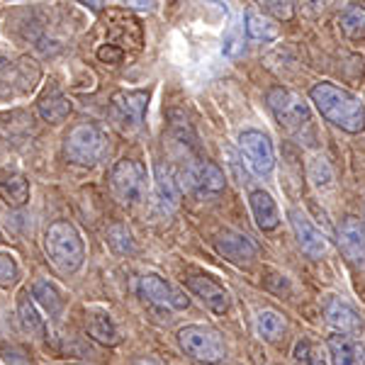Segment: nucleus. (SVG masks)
Masks as SVG:
<instances>
[{
  "label": "nucleus",
  "instance_id": "7",
  "mask_svg": "<svg viewBox=\"0 0 365 365\" xmlns=\"http://www.w3.org/2000/svg\"><path fill=\"white\" fill-rule=\"evenodd\" d=\"M227 185V175L212 161H192L182 170V187L197 197L220 195Z\"/></svg>",
  "mask_w": 365,
  "mask_h": 365
},
{
  "label": "nucleus",
  "instance_id": "15",
  "mask_svg": "<svg viewBox=\"0 0 365 365\" xmlns=\"http://www.w3.org/2000/svg\"><path fill=\"white\" fill-rule=\"evenodd\" d=\"M327 322L331 324V329H336L339 334H361L363 331V319L351 304L341 302V299H329L327 304Z\"/></svg>",
  "mask_w": 365,
  "mask_h": 365
},
{
  "label": "nucleus",
  "instance_id": "3",
  "mask_svg": "<svg viewBox=\"0 0 365 365\" xmlns=\"http://www.w3.org/2000/svg\"><path fill=\"white\" fill-rule=\"evenodd\" d=\"M63 154L71 163L78 166H93L100 158L108 154V134L103 132L98 125L83 122V125L73 127L63 144Z\"/></svg>",
  "mask_w": 365,
  "mask_h": 365
},
{
  "label": "nucleus",
  "instance_id": "8",
  "mask_svg": "<svg viewBox=\"0 0 365 365\" xmlns=\"http://www.w3.org/2000/svg\"><path fill=\"white\" fill-rule=\"evenodd\" d=\"M239 149L244 154L246 163L256 175L268 178L275 168V154H273V144H270L268 134L258 132V129H246L239 137Z\"/></svg>",
  "mask_w": 365,
  "mask_h": 365
},
{
  "label": "nucleus",
  "instance_id": "14",
  "mask_svg": "<svg viewBox=\"0 0 365 365\" xmlns=\"http://www.w3.org/2000/svg\"><path fill=\"white\" fill-rule=\"evenodd\" d=\"M146 105H149V91H120L113 96L115 113L132 127H141Z\"/></svg>",
  "mask_w": 365,
  "mask_h": 365
},
{
  "label": "nucleus",
  "instance_id": "30",
  "mask_svg": "<svg viewBox=\"0 0 365 365\" xmlns=\"http://www.w3.org/2000/svg\"><path fill=\"white\" fill-rule=\"evenodd\" d=\"M17 282V263L0 253V287H13Z\"/></svg>",
  "mask_w": 365,
  "mask_h": 365
},
{
  "label": "nucleus",
  "instance_id": "9",
  "mask_svg": "<svg viewBox=\"0 0 365 365\" xmlns=\"http://www.w3.org/2000/svg\"><path fill=\"white\" fill-rule=\"evenodd\" d=\"M139 295L146 302L161 304V307H173V309H187L190 299H187L178 287H173L170 282H166L161 275H144L139 280Z\"/></svg>",
  "mask_w": 365,
  "mask_h": 365
},
{
  "label": "nucleus",
  "instance_id": "35",
  "mask_svg": "<svg viewBox=\"0 0 365 365\" xmlns=\"http://www.w3.org/2000/svg\"><path fill=\"white\" fill-rule=\"evenodd\" d=\"M304 5H309V10H322L324 0H304Z\"/></svg>",
  "mask_w": 365,
  "mask_h": 365
},
{
  "label": "nucleus",
  "instance_id": "27",
  "mask_svg": "<svg viewBox=\"0 0 365 365\" xmlns=\"http://www.w3.org/2000/svg\"><path fill=\"white\" fill-rule=\"evenodd\" d=\"M307 175L312 180V185L317 190H327V187L334 185V170L329 166V161L324 156H317L309 161V168H307Z\"/></svg>",
  "mask_w": 365,
  "mask_h": 365
},
{
  "label": "nucleus",
  "instance_id": "20",
  "mask_svg": "<svg viewBox=\"0 0 365 365\" xmlns=\"http://www.w3.org/2000/svg\"><path fill=\"white\" fill-rule=\"evenodd\" d=\"M0 197L5 200V205L10 207H22L29 200V182L25 175L10 173L5 178H0Z\"/></svg>",
  "mask_w": 365,
  "mask_h": 365
},
{
  "label": "nucleus",
  "instance_id": "31",
  "mask_svg": "<svg viewBox=\"0 0 365 365\" xmlns=\"http://www.w3.org/2000/svg\"><path fill=\"white\" fill-rule=\"evenodd\" d=\"M98 58H100V61H108V63H120L122 61V49H117L115 44L100 46V49H98Z\"/></svg>",
  "mask_w": 365,
  "mask_h": 365
},
{
  "label": "nucleus",
  "instance_id": "10",
  "mask_svg": "<svg viewBox=\"0 0 365 365\" xmlns=\"http://www.w3.org/2000/svg\"><path fill=\"white\" fill-rule=\"evenodd\" d=\"M336 241L344 258L356 270H365V232L356 217H346L336 229Z\"/></svg>",
  "mask_w": 365,
  "mask_h": 365
},
{
  "label": "nucleus",
  "instance_id": "28",
  "mask_svg": "<svg viewBox=\"0 0 365 365\" xmlns=\"http://www.w3.org/2000/svg\"><path fill=\"white\" fill-rule=\"evenodd\" d=\"M108 241H110V246H113V251H117V253H132L134 251L132 234H129V229L122 227V225L110 227Z\"/></svg>",
  "mask_w": 365,
  "mask_h": 365
},
{
  "label": "nucleus",
  "instance_id": "13",
  "mask_svg": "<svg viewBox=\"0 0 365 365\" xmlns=\"http://www.w3.org/2000/svg\"><path fill=\"white\" fill-rule=\"evenodd\" d=\"M217 251L222 253V256L227 258L229 263H237V266H244V263H251L253 258H256V244L244 237V234H237V232H225L220 234L215 241Z\"/></svg>",
  "mask_w": 365,
  "mask_h": 365
},
{
  "label": "nucleus",
  "instance_id": "19",
  "mask_svg": "<svg viewBox=\"0 0 365 365\" xmlns=\"http://www.w3.org/2000/svg\"><path fill=\"white\" fill-rule=\"evenodd\" d=\"M156 200L163 212H173L178 207V200H180L178 182L173 180V173L163 163L156 166Z\"/></svg>",
  "mask_w": 365,
  "mask_h": 365
},
{
  "label": "nucleus",
  "instance_id": "1",
  "mask_svg": "<svg viewBox=\"0 0 365 365\" xmlns=\"http://www.w3.org/2000/svg\"><path fill=\"white\" fill-rule=\"evenodd\" d=\"M309 98L319 115L334 127L349 134H361L365 129V105L346 88L336 83H317L309 91Z\"/></svg>",
  "mask_w": 365,
  "mask_h": 365
},
{
  "label": "nucleus",
  "instance_id": "26",
  "mask_svg": "<svg viewBox=\"0 0 365 365\" xmlns=\"http://www.w3.org/2000/svg\"><path fill=\"white\" fill-rule=\"evenodd\" d=\"M32 295L37 297V302L49 312V317H58L63 309V299H61V292L56 290L54 282L49 280H37L32 287Z\"/></svg>",
  "mask_w": 365,
  "mask_h": 365
},
{
  "label": "nucleus",
  "instance_id": "24",
  "mask_svg": "<svg viewBox=\"0 0 365 365\" xmlns=\"http://www.w3.org/2000/svg\"><path fill=\"white\" fill-rule=\"evenodd\" d=\"M17 312H20V319H22V327L27 329L32 336H39L42 339L46 334V327H44V319L39 317L37 307L32 304V299H29V292H22L20 297H17Z\"/></svg>",
  "mask_w": 365,
  "mask_h": 365
},
{
  "label": "nucleus",
  "instance_id": "23",
  "mask_svg": "<svg viewBox=\"0 0 365 365\" xmlns=\"http://www.w3.org/2000/svg\"><path fill=\"white\" fill-rule=\"evenodd\" d=\"M88 334L105 346L120 344V331H117L115 322L110 319L108 314H103V312H98V314H93L91 319H88Z\"/></svg>",
  "mask_w": 365,
  "mask_h": 365
},
{
  "label": "nucleus",
  "instance_id": "22",
  "mask_svg": "<svg viewBox=\"0 0 365 365\" xmlns=\"http://www.w3.org/2000/svg\"><path fill=\"white\" fill-rule=\"evenodd\" d=\"M285 329H287V324H285V317H282L280 312H275V309L258 312V317H256V331H258V336H261L263 341L280 339L282 334H285Z\"/></svg>",
  "mask_w": 365,
  "mask_h": 365
},
{
  "label": "nucleus",
  "instance_id": "25",
  "mask_svg": "<svg viewBox=\"0 0 365 365\" xmlns=\"http://www.w3.org/2000/svg\"><path fill=\"white\" fill-rule=\"evenodd\" d=\"M341 32L351 39V42H361L365 39V5H351L339 20Z\"/></svg>",
  "mask_w": 365,
  "mask_h": 365
},
{
  "label": "nucleus",
  "instance_id": "17",
  "mask_svg": "<svg viewBox=\"0 0 365 365\" xmlns=\"http://www.w3.org/2000/svg\"><path fill=\"white\" fill-rule=\"evenodd\" d=\"M329 353L334 365H365V346L351 336H329Z\"/></svg>",
  "mask_w": 365,
  "mask_h": 365
},
{
  "label": "nucleus",
  "instance_id": "21",
  "mask_svg": "<svg viewBox=\"0 0 365 365\" xmlns=\"http://www.w3.org/2000/svg\"><path fill=\"white\" fill-rule=\"evenodd\" d=\"M39 115L51 125H61L71 115V100L63 98L61 93H49V96L39 100Z\"/></svg>",
  "mask_w": 365,
  "mask_h": 365
},
{
  "label": "nucleus",
  "instance_id": "2",
  "mask_svg": "<svg viewBox=\"0 0 365 365\" xmlns=\"http://www.w3.org/2000/svg\"><path fill=\"white\" fill-rule=\"evenodd\" d=\"M44 249L46 256L54 266L66 275H73L81 270L86 261L83 239H81L78 229L71 222H54L44 234Z\"/></svg>",
  "mask_w": 365,
  "mask_h": 365
},
{
  "label": "nucleus",
  "instance_id": "5",
  "mask_svg": "<svg viewBox=\"0 0 365 365\" xmlns=\"http://www.w3.org/2000/svg\"><path fill=\"white\" fill-rule=\"evenodd\" d=\"M178 346L185 356H190L197 363H220L227 356L225 341H222L220 334L210 327H200V324H190V327L180 329Z\"/></svg>",
  "mask_w": 365,
  "mask_h": 365
},
{
  "label": "nucleus",
  "instance_id": "33",
  "mask_svg": "<svg viewBox=\"0 0 365 365\" xmlns=\"http://www.w3.org/2000/svg\"><path fill=\"white\" fill-rule=\"evenodd\" d=\"M307 365H327V358H324V353L319 349H314V346H312L309 358H307Z\"/></svg>",
  "mask_w": 365,
  "mask_h": 365
},
{
  "label": "nucleus",
  "instance_id": "32",
  "mask_svg": "<svg viewBox=\"0 0 365 365\" xmlns=\"http://www.w3.org/2000/svg\"><path fill=\"white\" fill-rule=\"evenodd\" d=\"M127 8H134V10H144V13H151L154 10V0H122Z\"/></svg>",
  "mask_w": 365,
  "mask_h": 365
},
{
  "label": "nucleus",
  "instance_id": "34",
  "mask_svg": "<svg viewBox=\"0 0 365 365\" xmlns=\"http://www.w3.org/2000/svg\"><path fill=\"white\" fill-rule=\"evenodd\" d=\"M81 5H86L88 10H93V13H100V10L108 5V0H78Z\"/></svg>",
  "mask_w": 365,
  "mask_h": 365
},
{
  "label": "nucleus",
  "instance_id": "12",
  "mask_svg": "<svg viewBox=\"0 0 365 365\" xmlns=\"http://www.w3.org/2000/svg\"><path fill=\"white\" fill-rule=\"evenodd\" d=\"M185 282L187 290L202 299L205 307H210L215 314H225L229 309V292L222 285H217L212 278H207V275H190Z\"/></svg>",
  "mask_w": 365,
  "mask_h": 365
},
{
  "label": "nucleus",
  "instance_id": "29",
  "mask_svg": "<svg viewBox=\"0 0 365 365\" xmlns=\"http://www.w3.org/2000/svg\"><path fill=\"white\" fill-rule=\"evenodd\" d=\"M261 3L275 20H290L295 15V0H261Z\"/></svg>",
  "mask_w": 365,
  "mask_h": 365
},
{
  "label": "nucleus",
  "instance_id": "18",
  "mask_svg": "<svg viewBox=\"0 0 365 365\" xmlns=\"http://www.w3.org/2000/svg\"><path fill=\"white\" fill-rule=\"evenodd\" d=\"M246 34H249L251 39H256V42H273L275 37L280 34V27L275 25L273 17L258 13L256 8H249L246 10Z\"/></svg>",
  "mask_w": 365,
  "mask_h": 365
},
{
  "label": "nucleus",
  "instance_id": "11",
  "mask_svg": "<svg viewBox=\"0 0 365 365\" xmlns=\"http://www.w3.org/2000/svg\"><path fill=\"white\" fill-rule=\"evenodd\" d=\"M290 225H292V232H295L299 249L307 253L309 258H322L324 253L329 251L327 237L312 225L307 215H302L299 210H290Z\"/></svg>",
  "mask_w": 365,
  "mask_h": 365
},
{
  "label": "nucleus",
  "instance_id": "16",
  "mask_svg": "<svg viewBox=\"0 0 365 365\" xmlns=\"http://www.w3.org/2000/svg\"><path fill=\"white\" fill-rule=\"evenodd\" d=\"M249 205L253 212V220H256V225L261 227L263 232H273V229L280 225L278 205H275V200L270 197V192L253 190L249 195Z\"/></svg>",
  "mask_w": 365,
  "mask_h": 365
},
{
  "label": "nucleus",
  "instance_id": "4",
  "mask_svg": "<svg viewBox=\"0 0 365 365\" xmlns=\"http://www.w3.org/2000/svg\"><path fill=\"white\" fill-rule=\"evenodd\" d=\"M268 108L278 120V125L285 132L295 134V137H302V132H307L312 127L309 105L297 93L287 91V88H273L268 93Z\"/></svg>",
  "mask_w": 365,
  "mask_h": 365
},
{
  "label": "nucleus",
  "instance_id": "6",
  "mask_svg": "<svg viewBox=\"0 0 365 365\" xmlns=\"http://www.w3.org/2000/svg\"><path fill=\"white\" fill-rule=\"evenodd\" d=\"M110 187L122 205H137L146 195V166L134 158H122L110 170Z\"/></svg>",
  "mask_w": 365,
  "mask_h": 365
}]
</instances>
